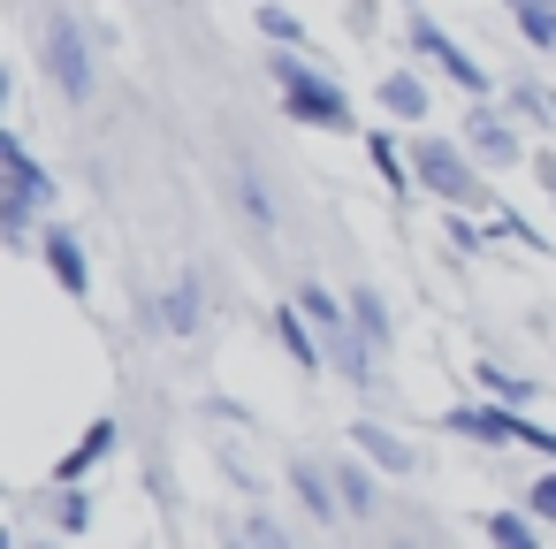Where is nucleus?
<instances>
[{
	"mask_svg": "<svg viewBox=\"0 0 556 549\" xmlns=\"http://www.w3.org/2000/svg\"><path fill=\"white\" fill-rule=\"evenodd\" d=\"M404 9H427V0H404Z\"/></svg>",
	"mask_w": 556,
	"mask_h": 549,
	"instance_id": "nucleus-34",
	"label": "nucleus"
},
{
	"mask_svg": "<svg viewBox=\"0 0 556 549\" xmlns=\"http://www.w3.org/2000/svg\"><path fill=\"white\" fill-rule=\"evenodd\" d=\"M0 199H24V207H39V214H62V184L47 176V161L31 153V138L9 123L0 130Z\"/></svg>",
	"mask_w": 556,
	"mask_h": 549,
	"instance_id": "nucleus-6",
	"label": "nucleus"
},
{
	"mask_svg": "<svg viewBox=\"0 0 556 549\" xmlns=\"http://www.w3.org/2000/svg\"><path fill=\"white\" fill-rule=\"evenodd\" d=\"M518 511H526L533 526H556V465H541V473L526 481V496H518Z\"/></svg>",
	"mask_w": 556,
	"mask_h": 549,
	"instance_id": "nucleus-25",
	"label": "nucleus"
},
{
	"mask_svg": "<svg viewBox=\"0 0 556 549\" xmlns=\"http://www.w3.org/2000/svg\"><path fill=\"white\" fill-rule=\"evenodd\" d=\"M282 481H290V496L305 503V519H313V526H343V496H336V473H328L320 458H290V473H282Z\"/></svg>",
	"mask_w": 556,
	"mask_h": 549,
	"instance_id": "nucleus-13",
	"label": "nucleus"
},
{
	"mask_svg": "<svg viewBox=\"0 0 556 549\" xmlns=\"http://www.w3.org/2000/svg\"><path fill=\"white\" fill-rule=\"evenodd\" d=\"M229 549H260V541H252V534H237V541H229Z\"/></svg>",
	"mask_w": 556,
	"mask_h": 549,
	"instance_id": "nucleus-33",
	"label": "nucleus"
},
{
	"mask_svg": "<svg viewBox=\"0 0 556 549\" xmlns=\"http://www.w3.org/2000/svg\"><path fill=\"white\" fill-rule=\"evenodd\" d=\"M267 328H275V344H282V359L313 382V374H328V344H320V328L298 313V298L290 305H267Z\"/></svg>",
	"mask_w": 556,
	"mask_h": 549,
	"instance_id": "nucleus-12",
	"label": "nucleus"
},
{
	"mask_svg": "<svg viewBox=\"0 0 556 549\" xmlns=\"http://www.w3.org/2000/svg\"><path fill=\"white\" fill-rule=\"evenodd\" d=\"M115 442H123V420H115V412H100V420H92V427L54 458V488H85V481L115 458Z\"/></svg>",
	"mask_w": 556,
	"mask_h": 549,
	"instance_id": "nucleus-11",
	"label": "nucleus"
},
{
	"mask_svg": "<svg viewBox=\"0 0 556 549\" xmlns=\"http://www.w3.org/2000/svg\"><path fill=\"white\" fill-rule=\"evenodd\" d=\"M244 534H252L260 549H298V541H290V526H282V519H267V511H252V519H244Z\"/></svg>",
	"mask_w": 556,
	"mask_h": 549,
	"instance_id": "nucleus-29",
	"label": "nucleus"
},
{
	"mask_svg": "<svg viewBox=\"0 0 556 549\" xmlns=\"http://www.w3.org/2000/svg\"><path fill=\"white\" fill-rule=\"evenodd\" d=\"M480 534H488V549H548V526H533L518 503H503V511H480Z\"/></svg>",
	"mask_w": 556,
	"mask_h": 549,
	"instance_id": "nucleus-21",
	"label": "nucleus"
},
{
	"mask_svg": "<svg viewBox=\"0 0 556 549\" xmlns=\"http://www.w3.org/2000/svg\"><path fill=\"white\" fill-rule=\"evenodd\" d=\"M518 450H526V458H541V465H556V427H541V420L526 412V427H518Z\"/></svg>",
	"mask_w": 556,
	"mask_h": 549,
	"instance_id": "nucleus-27",
	"label": "nucleus"
},
{
	"mask_svg": "<svg viewBox=\"0 0 556 549\" xmlns=\"http://www.w3.org/2000/svg\"><path fill=\"white\" fill-rule=\"evenodd\" d=\"M404 39H412V54H419V70L427 77H442V85H457L465 100H503V85H495V70L450 32V24H434L427 9H404Z\"/></svg>",
	"mask_w": 556,
	"mask_h": 549,
	"instance_id": "nucleus-4",
	"label": "nucleus"
},
{
	"mask_svg": "<svg viewBox=\"0 0 556 549\" xmlns=\"http://www.w3.org/2000/svg\"><path fill=\"white\" fill-rule=\"evenodd\" d=\"M24 549H62V534H31V541H24Z\"/></svg>",
	"mask_w": 556,
	"mask_h": 549,
	"instance_id": "nucleus-31",
	"label": "nucleus"
},
{
	"mask_svg": "<svg viewBox=\"0 0 556 549\" xmlns=\"http://www.w3.org/2000/svg\"><path fill=\"white\" fill-rule=\"evenodd\" d=\"M298 313H305V321L320 328V344L351 336V298H343V290H328V283H313V275L298 283Z\"/></svg>",
	"mask_w": 556,
	"mask_h": 549,
	"instance_id": "nucleus-18",
	"label": "nucleus"
},
{
	"mask_svg": "<svg viewBox=\"0 0 556 549\" xmlns=\"http://www.w3.org/2000/svg\"><path fill=\"white\" fill-rule=\"evenodd\" d=\"M343 298H351V328H358V336L389 359V351H396V313H389V298H381L374 283H351Z\"/></svg>",
	"mask_w": 556,
	"mask_h": 549,
	"instance_id": "nucleus-16",
	"label": "nucleus"
},
{
	"mask_svg": "<svg viewBox=\"0 0 556 549\" xmlns=\"http://www.w3.org/2000/svg\"><path fill=\"white\" fill-rule=\"evenodd\" d=\"M465 153L488 169V176H510V169H533V153H526V138H518V115L503 108V100H472L465 108Z\"/></svg>",
	"mask_w": 556,
	"mask_h": 549,
	"instance_id": "nucleus-5",
	"label": "nucleus"
},
{
	"mask_svg": "<svg viewBox=\"0 0 556 549\" xmlns=\"http://www.w3.org/2000/svg\"><path fill=\"white\" fill-rule=\"evenodd\" d=\"M39 267L62 283L70 305H92V260H85V237L62 214H47V229H39Z\"/></svg>",
	"mask_w": 556,
	"mask_h": 549,
	"instance_id": "nucleus-9",
	"label": "nucleus"
},
{
	"mask_svg": "<svg viewBox=\"0 0 556 549\" xmlns=\"http://www.w3.org/2000/svg\"><path fill=\"white\" fill-rule=\"evenodd\" d=\"M214 458H222V473H229V481H237V488H244V496H267V481H260V465H244V458H237V450H229V442H222V450H214Z\"/></svg>",
	"mask_w": 556,
	"mask_h": 549,
	"instance_id": "nucleus-28",
	"label": "nucleus"
},
{
	"mask_svg": "<svg viewBox=\"0 0 556 549\" xmlns=\"http://www.w3.org/2000/svg\"><path fill=\"white\" fill-rule=\"evenodd\" d=\"M434 427L457 435V442H480V450H518L526 412H518V404H495V397H465V404H450Z\"/></svg>",
	"mask_w": 556,
	"mask_h": 549,
	"instance_id": "nucleus-7",
	"label": "nucleus"
},
{
	"mask_svg": "<svg viewBox=\"0 0 556 549\" xmlns=\"http://www.w3.org/2000/svg\"><path fill=\"white\" fill-rule=\"evenodd\" d=\"M47 526L54 534H92V496L85 488H54L47 496Z\"/></svg>",
	"mask_w": 556,
	"mask_h": 549,
	"instance_id": "nucleus-24",
	"label": "nucleus"
},
{
	"mask_svg": "<svg viewBox=\"0 0 556 549\" xmlns=\"http://www.w3.org/2000/svg\"><path fill=\"white\" fill-rule=\"evenodd\" d=\"M252 32H260L267 47L313 54V32H305V16H298V9H282V0H252Z\"/></svg>",
	"mask_w": 556,
	"mask_h": 549,
	"instance_id": "nucleus-20",
	"label": "nucleus"
},
{
	"mask_svg": "<svg viewBox=\"0 0 556 549\" xmlns=\"http://www.w3.org/2000/svg\"><path fill=\"white\" fill-rule=\"evenodd\" d=\"M503 108L518 123H533V130H556V85H541V77H510L503 85Z\"/></svg>",
	"mask_w": 556,
	"mask_h": 549,
	"instance_id": "nucleus-22",
	"label": "nucleus"
},
{
	"mask_svg": "<svg viewBox=\"0 0 556 549\" xmlns=\"http://www.w3.org/2000/svg\"><path fill=\"white\" fill-rule=\"evenodd\" d=\"M328 473H336V496H343V519H381V488H389V473H374L358 450L351 458H328Z\"/></svg>",
	"mask_w": 556,
	"mask_h": 549,
	"instance_id": "nucleus-14",
	"label": "nucleus"
},
{
	"mask_svg": "<svg viewBox=\"0 0 556 549\" xmlns=\"http://www.w3.org/2000/svg\"><path fill=\"white\" fill-rule=\"evenodd\" d=\"M404 153H412V184H419L442 214H495V207H503L495 184H488V169L465 153L457 130H412Z\"/></svg>",
	"mask_w": 556,
	"mask_h": 549,
	"instance_id": "nucleus-1",
	"label": "nucleus"
},
{
	"mask_svg": "<svg viewBox=\"0 0 556 549\" xmlns=\"http://www.w3.org/2000/svg\"><path fill=\"white\" fill-rule=\"evenodd\" d=\"M260 62H267L275 100H282V115H290V123H305V130H358V108H351V92H343V85L320 70V54L267 47Z\"/></svg>",
	"mask_w": 556,
	"mask_h": 549,
	"instance_id": "nucleus-2",
	"label": "nucleus"
},
{
	"mask_svg": "<svg viewBox=\"0 0 556 549\" xmlns=\"http://www.w3.org/2000/svg\"><path fill=\"white\" fill-rule=\"evenodd\" d=\"M237 207L252 214V229H260V237H275V229H282V207H275V191H267V184H260L252 169L237 176Z\"/></svg>",
	"mask_w": 556,
	"mask_h": 549,
	"instance_id": "nucleus-23",
	"label": "nucleus"
},
{
	"mask_svg": "<svg viewBox=\"0 0 556 549\" xmlns=\"http://www.w3.org/2000/svg\"><path fill=\"white\" fill-rule=\"evenodd\" d=\"M533 184H541V199H548V214H556V146L533 153Z\"/></svg>",
	"mask_w": 556,
	"mask_h": 549,
	"instance_id": "nucleus-30",
	"label": "nucleus"
},
{
	"mask_svg": "<svg viewBox=\"0 0 556 549\" xmlns=\"http://www.w3.org/2000/svg\"><path fill=\"white\" fill-rule=\"evenodd\" d=\"M389 549H419V541H412V534H396V541H389Z\"/></svg>",
	"mask_w": 556,
	"mask_h": 549,
	"instance_id": "nucleus-32",
	"label": "nucleus"
},
{
	"mask_svg": "<svg viewBox=\"0 0 556 549\" xmlns=\"http://www.w3.org/2000/svg\"><path fill=\"white\" fill-rule=\"evenodd\" d=\"M176 344H191V336H206V290H199V275H176L168 290H161V313H153Z\"/></svg>",
	"mask_w": 556,
	"mask_h": 549,
	"instance_id": "nucleus-15",
	"label": "nucleus"
},
{
	"mask_svg": "<svg viewBox=\"0 0 556 549\" xmlns=\"http://www.w3.org/2000/svg\"><path fill=\"white\" fill-rule=\"evenodd\" d=\"M39 70L47 85L62 92V108H92L100 100V54H92V32L77 9H39Z\"/></svg>",
	"mask_w": 556,
	"mask_h": 549,
	"instance_id": "nucleus-3",
	"label": "nucleus"
},
{
	"mask_svg": "<svg viewBox=\"0 0 556 549\" xmlns=\"http://www.w3.org/2000/svg\"><path fill=\"white\" fill-rule=\"evenodd\" d=\"M351 450H358L374 473H389V481H412V473H419V442H412L404 427H389L381 412H358V420H351Z\"/></svg>",
	"mask_w": 556,
	"mask_h": 549,
	"instance_id": "nucleus-10",
	"label": "nucleus"
},
{
	"mask_svg": "<svg viewBox=\"0 0 556 549\" xmlns=\"http://www.w3.org/2000/svg\"><path fill=\"white\" fill-rule=\"evenodd\" d=\"M374 108H381L389 123H404V130H427V123H434V77H427L419 62H389V70L374 77Z\"/></svg>",
	"mask_w": 556,
	"mask_h": 549,
	"instance_id": "nucleus-8",
	"label": "nucleus"
},
{
	"mask_svg": "<svg viewBox=\"0 0 556 549\" xmlns=\"http://www.w3.org/2000/svg\"><path fill=\"white\" fill-rule=\"evenodd\" d=\"M472 389H480V397H495V404H518V412L541 397V382H533V374H518V366H503V359H472Z\"/></svg>",
	"mask_w": 556,
	"mask_h": 549,
	"instance_id": "nucleus-19",
	"label": "nucleus"
},
{
	"mask_svg": "<svg viewBox=\"0 0 556 549\" xmlns=\"http://www.w3.org/2000/svg\"><path fill=\"white\" fill-rule=\"evenodd\" d=\"M381 24H389L381 0H343V32L351 39H381Z\"/></svg>",
	"mask_w": 556,
	"mask_h": 549,
	"instance_id": "nucleus-26",
	"label": "nucleus"
},
{
	"mask_svg": "<svg viewBox=\"0 0 556 549\" xmlns=\"http://www.w3.org/2000/svg\"><path fill=\"white\" fill-rule=\"evenodd\" d=\"M366 161H374V176H381L389 199H412V191H419V184H412V153H404L396 130H366Z\"/></svg>",
	"mask_w": 556,
	"mask_h": 549,
	"instance_id": "nucleus-17",
	"label": "nucleus"
}]
</instances>
